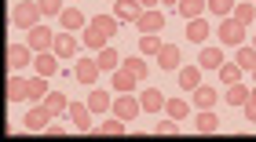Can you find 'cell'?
Segmentation results:
<instances>
[{"label":"cell","instance_id":"cell-1","mask_svg":"<svg viewBox=\"0 0 256 142\" xmlns=\"http://www.w3.org/2000/svg\"><path fill=\"white\" fill-rule=\"evenodd\" d=\"M11 26L30 33L33 26H40V4L37 0H18L15 7H11Z\"/></svg>","mask_w":256,"mask_h":142},{"label":"cell","instance_id":"cell-2","mask_svg":"<svg viewBox=\"0 0 256 142\" xmlns=\"http://www.w3.org/2000/svg\"><path fill=\"white\" fill-rule=\"evenodd\" d=\"M216 37H220V44H227V47H242L246 44V26L230 15V18H220L216 22Z\"/></svg>","mask_w":256,"mask_h":142},{"label":"cell","instance_id":"cell-3","mask_svg":"<svg viewBox=\"0 0 256 142\" xmlns=\"http://www.w3.org/2000/svg\"><path fill=\"white\" fill-rule=\"evenodd\" d=\"M136 29H139V37H143V33H161L165 29V11L161 7H146L143 15L136 18Z\"/></svg>","mask_w":256,"mask_h":142},{"label":"cell","instance_id":"cell-4","mask_svg":"<svg viewBox=\"0 0 256 142\" xmlns=\"http://www.w3.org/2000/svg\"><path fill=\"white\" fill-rule=\"evenodd\" d=\"M114 117H121V121L128 124V121H136L139 113H143V102L139 99H132V95H118V99H114V110H110Z\"/></svg>","mask_w":256,"mask_h":142},{"label":"cell","instance_id":"cell-5","mask_svg":"<svg viewBox=\"0 0 256 142\" xmlns=\"http://www.w3.org/2000/svg\"><path fill=\"white\" fill-rule=\"evenodd\" d=\"M52 121H55V113H52V110H48V106H44V102H40V106H33V110H30L26 117H22V124H26V132H44V128H48Z\"/></svg>","mask_w":256,"mask_h":142},{"label":"cell","instance_id":"cell-6","mask_svg":"<svg viewBox=\"0 0 256 142\" xmlns=\"http://www.w3.org/2000/svg\"><path fill=\"white\" fill-rule=\"evenodd\" d=\"M33 58H37V51H33L30 44H11L8 47V66L15 69V73H18V69H26V66H33Z\"/></svg>","mask_w":256,"mask_h":142},{"label":"cell","instance_id":"cell-7","mask_svg":"<svg viewBox=\"0 0 256 142\" xmlns=\"http://www.w3.org/2000/svg\"><path fill=\"white\" fill-rule=\"evenodd\" d=\"M55 37H59V33H52L48 26H33V29L26 33V44L33 47V51H52V47H55Z\"/></svg>","mask_w":256,"mask_h":142},{"label":"cell","instance_id":"cell-8","mask_svg":"<svg viewBox=\"0 0 256 142\" xmlns=\"http://www.w3.org/2000/svg\"><path fill=\"white\" fill-rule=\"evenodd\" d=\"M99 73H102V69H99V62H96V58H80V62L74 66V80H77V84H84V88H92V84H96V80H99Z\"/></svg>","mask_w":256,"mask_h":142},{"label":"cell","instance_id":"cell-9","mask_svg":"<svg viewBox=\"0 0 256 142\" xmlns=\"http://www.w3.org/2000/svg\"><path fill=\"white\" fill-rule=\"evenodd\" d=\"M66 117L74 121L77 132H92V106H88V102H70Z\"/></svg>","mask_w":256,"mask_h":142},{"label":"cell","instance_id":"cell-10","mask_svg":"<svg viewBox=\"0 0 256 142\" xmlns=\"http://www.w3.org/2000/svg\"><path fill=\"white\" fill-rule=\"evenodd\" d=\"M59 62H62V58L55 55V51H37V58H33V69H37L40 77H55V73L62 69Z\"/></svg>","mask_w":256,"mask_h":142},{"label":"cell","instance_id":"cell-11","mask_svg":"<svg viewBox=\"0 0 256 142\" xmlns=\"http://www.w3.org/2000/svg\"><path fill=\"white\" fill-rule=\"evenodd\" d=\"M143 11H146V7L139 4V0H114V15H118L121 22H136Z\"/></svg>","mask_w":256,"mask_h":142},{"label":"cell","instance_id":"cell-12","mask_svg":"<svg viewBox=\"0 0 256 142\" xmlns=\"http://www.w3.org/2000/svg\"><path fill=\"white\" fill-rule=\"evenodd\" d=\"M59 22H62L66 33H77V29H88L92 18H84V11H77V7H66L62 15H59Z\"/></svg>","mask_w":256,"mask_h":142},{"label":"cell","instance_id":"cell-13","mask_svg":"<svg viewBox=\"0 0 256 142\" xmlns=\"http://www.w3.org/2000/svg\"><path fill=\"white\" fill-rule=\"evenodd\" d=\"M110 84H114V91H121V95H132V91L139 88V77H136V73H128V69L121 66V69H114V80H110Z\"/></svg>","mask_w":256,"mask_h":142},{"label":"cell","instance_id":"cell-14","mask_svg":"<svg viewBox=\"0 0 256 142\" xmlns=\"http://www.w3.org/2000/svg\"><path fill=\"white\" fill-rule=\"evenodd\" d=\"M139 102H143V113H158V110H165L168 99L158 88H146V91H139Z\"/></svg>","mask_w":256,"mask_h":142},{"label":"cell","instance_id":"cell-15","mask_svg":"<svg viewBox=\"0 0 256 142\" xmlns=\"http://www.w3.org/2000/svg\"><path fill=\"white\" fill-rule=\"evenodd\" d=\"M176 11H180L187 22H190V18H205V15H208V0H180Z\"/></svg>","mask_w":256,"mask_h":142},{"label":"cell","instance_id":"cell-16","mask_svg":"<svg viewBox=\"0 0 256 142\" xmlns=\"http://www.w3.org/2000/svg\"><path fill=\"white\" fill-rule=\"evenodd\" d=\"M8 99H11V102L30 99V77H22V73L11 77V80H8Z\"/></svg>","mask_w":256,"mask_h":142},{"label":"cell","instance_id":"cell-17","mask_svg":"<svg viewBox=\"0 0 256 142\" xmlns=\"http://www.w3.org/2000/svg\"><path fill=\"white\" fill-rule=\"evenodd\" d=\"M52 51L59 55L62 62H66V58H74V55H77V37H74V33H59V37H55V47H52Z\"/></svg>","mask_w":256,"mask_h":142},{"label":"cell","instance_id":"cell-18","mask_svg":"<svg viewBox=\"0 0 256 142\" xmlns=\"http://www.w3.org/2000/svg\"><path fill=\"white\" fill-rule=\"evenodd\" d=\"M249 95H252V88H246V84L238 80V84L224 88V102H230V106H246V102H249Z\"/></svg>","mask_w":256,"mask_h":142},{"label":"cell","instance_id":"cell-19","mask_svg":"<svg viewBox=\"0 0 256 142\" xmlns=\"http://www.w3.org/2000/svg\"><path fill=\"white\" fill-rule=\"evenodd\" d=\"M227 58H224V51L220 47H202V55H198V66L202 69H220Z\"/></svg>","mask_w":256,"mask_h":142},{"label":"cell","instance_id":"cell-20","mask_svg":"<svg viewBox=\"0 0 256 142\" xmlns=\"http://www.w3.org/2000/svg\"><path fill=\"white\" fill-rule=\"evenodd\" d=\"M242 73H246V69H242L238 62H224V66L216 69V77H220V84H224V88L238 84V80H242Z\"/></svg>","mask_w":256,"mask_h":142},{"label":"cell","instance_id":"cell-21","mask_svg":"<svg viewBox=\"0 0 256 142\" xmlns=\"http://www.w3.org/2000/svg\"><path fill=\"white\" fill-rule=\"evenodd\" d=\"M180 88H183V91L202 88V66H183V69H180Z\"/></svg>","mask_w":256,"mask_h":142},{"label":"cell","instance_id":"cell-22","mask_svg":"<svg viewBox=\"0 0 256 142\" xmlns=\"http://www.w3.org/2000/svg\"><path fill=\"white\" fill-rule=\"evenodd\" d=\"M88 106H92V113H106V110H114V99L102 88H92L88 91Z\"/></svg>","mask_w":256,"mask_h":142},{"label":"cell","instance_id":"cell-23","mask_svg":"<svg viewBox=\"0 0 256 142\" xmlns=\"http://www.w3.org/2000/svg\"><path fill=\"white\" fill-rule=\"evenodd\" d=\"M194 128H198L202 135H212V132H220V121H216V113H212V110H198Z\"/></svg>","mask_w":256,"mask_h":142},{"label":"cell","instance_id":"cell-24","mask_svg":"<svg viewBox=\"0 0 256 142\" xmlns=\"http://www.w3.org/2000/svg\"><path fill=\"white\" fill-rule=\"evenodd\" d=\"M216 99H220V91H216V88H208V84L194 88V106H198V110H212Z\"/></svg>","mask_w":256,"mask_h":142},{"label":"cell","instance_id":"cell-25","mask_svg":"<svg viewBox=\"0 0 256 142\" xmlns=\"http://www.w3.org/2000/svg\"><path fill=\"white\" fill-rule=\"evenodd\" d=\"M96 62H99V69H102V73H114V69H121V62H124V58H121L118 51H114V47H102Z\"/></svg>","mask_w":256,"mask_h":142},{"label":"cell","instance_id":"cell-26","mask_svg":"<svg viewBox=\"0 0 256 142\" xmlns=\"http://www.w3.org/2000/svg\"><path fill=\"white\" fill-rule=\"evenodd\" d=\"M158 66H161V69H176V66H180V47H176V44H161Z\"/></svg>","mask_w":256,"mask_h":142},{"label":"cell","instance_id":"cell-27","mask_svg":"<svg viewBox=\"0 0 256 142\" xmlns=\"http://www.w3.org/2000/svg\"><path fill=\"white\" fill-rule=\"evenodd\" d=\"M88 26L99 29V33H106V37H114V33H118V26H121V18H118V15H96Z\"/></svg>","mask_w":256,"mask_h":142},{"label":"cell","instance_id":"cell-28","mask_svg":"<svg viewBox=\"0 0 256 142\" xmlns=\"http://www.w3.org/2000/svg\"><path fill=\"white\" fill-rule=\"evenodd\" d=\"M205 37H208V18H190L187 22V40L205 44Z\"/></svg>","mask_w":256,"mask_h":142},{"label":"cell","instance_id":"cell-29","mask_svg":"<svg viewBox=\"0 0 256 142\" xmlns=\"http://www.w3.org/2000/svg\"><path fill=\"white\" fill-rule=\"evenodd\" d=\"M128 73H136L139 80H146V73H150V62H146V55H132V58H124L121 62Z\"/></svg>","mask_w":256,"mask_h":142},{"label":"cell","instance_id":"cell-30","mask_svg":"<svg viewBox=\"0 0 256 142\" xmlns=\"http://www.w3.org/2000/svg\"><path fill=\"white\" fill-rule=\"evenodd\" d=\"M234 62H238L242 69H246V73H252V69H256V47H252V44H249V47L242 44L238 51H234Z\"/></svg>","mask_w":256,"mask_h":142},{"label":"cell","instance_id":"cell-31","mask_svg":"<svg viewBox=\"0 0 256 142\" xmlns=\"http://www.w3.org/2000/svg\"><path fill=\"white\" fill-rule=\"evenodd\" d=\"M48 91H52V88H48V77H40V73L30 77V99H33V102H44V99H48Z\"/></svg>","mask_w":256,"mask_h":142},{"label":"cell","instance_id":"cell-32","mask_svg":"<svg viewBox=\"0 0 256 142\" xmlns=\"http://www.w3.org/2000/svg\"><path fill=\"white\" fill-rule=\"evenodd\" d=\"M44 106H48V110H52L55 117H62V113L70 110V99H66L62 91H48V99H44Z\"/></svg>","mask_w":256,"mask_h":142},{"label":"cell","instance_id":"cell-33","mask_svg":"<svg viewBox=\"0 0 256 142\" xmlns=\"http://www.w3.org/2000/svg\"><path fill=\"white\" fill-rule=\"evenodd\" d=\"M208 15H216V22L230 18L234 15V0H208Z\"/></svg>","mask_w":256,"mask_h":142},{"label":"cell","instance_id":"cell-34","mask_svg":"<svg viewBox=\"0 0 256 142\" xmlns=\"http://www.w3.org/2000/svg\"><path fill=\"white\" fill-rule=\"evenodd\" d=\"M84 44H88V47H96V51H102V47H110V37L88 26V29H84Z\"/></svg>","mask_w":256,"mask_h":142},{"label":"cell","instance_id":"cell-35","mask_svg":"<svg viewBox=\"0 0 256 142\" xmlns=\"http://www.w3.org/2000/svg\"><path fill=\"white\" fill-rule=\"evenodd\" d=\"M165 113L172 117V121H183V117L190 113V106L183 102V99H168V102H165Z\"/></svg>","mask_w":256,"mask_h":142},{"label":"cell","instance_id":"cell-36","mask_svg":"<svg viewBox=\"0 0 256 142\" xmlns=\"http://www.w3.org/2000/svg\"><path fill=\"white\" fill-rule=\"evenodd\" d=\"M124 132H128V124L121 121V117H114V121H102V124H99V135H110V139H114V135H124Z\"/></svg>","mask_w":256,"mask_h":142},{"label":"cell","instance_id":"cell-37","mask_svg":"<svg viewBox=\"0 0 256 142\" xmlns=\"http://www.w3.org/2000/svg\"><path fill=\"white\" fill-rule=\"evenodd\" d=\"M234 18L242 26H252L256 22V4H234Z\"/></svg>","mask_w":256,"mask_h":142},{"label":"cell","instance_id":"cell-38","mask_svg":"<svg viewBox=\"0 0 256 142\" xmlns=\"http://www.w3.org/2000/svg\"><path fill=\"white\" fill-rule=\"evenodd\" d=\"M158 51H161V40L154 33H143V37H139V55H158Z\"/></svg>","mask_w":256,"mask_h":142},{"label":"cell","instance_id":"cell-39","mask_svg":"<svg viewBox=\"0 0 256 142\" xmlns=\"http://www.w3.org/2000/svg\"><path fill=\"white\" fill-rule=\"evenodd\" d=\"M37 4H40V15H62V0H37Z\"/></svg>","mask_w":256,"mask_h":142},{"label":"cell","instance_id":"cell-40","mask_svg":"<svg viewBox=\"0 0 256 142\" xmlns=\"http://www.w3.org/2000/svg\"><path fill=\"white\" fill-rule=\"evenodd\" d=\"M176 132H180L176 121H158V128H154V135H176Z\"/></svg>","mask_w":256,"mask_h":142},{"label":"cell","instance_id":"cell-41","mask_svg":"<svg viewBox=\"0 0 256 142\" xmlns=\"http://www.w3.org/2000/svg\"><path fill=\"white\" fill-rule=\"evenodd\" d=\"M242 110H246V121H252V124H256V106H252V102H246Z\"/></svg>","mask_w":256,"mask_h":142},{"label":"cell","instance_id":"cell-42","mask_svg":"<svg viewBox=\"0 0 256 142\" xmlns=\"http://www.w3.org/2000/svg\"><path fill=\"white\" fill-rule=\"evenodd\" d=\"M143 7H161V0H139Z\"/></svg>","mask_w":256,"mask_h":142},{"label":"cell","instance_id":"cell-43","mask_svg":"<svg viewBox=\"0 0 256 142\" xmlns=\"http://www.w3.org/2000/svg\"><path fill=\"white\" fill-rule=\"evenodd\" d=\"M161 4H165V7H180V0H161Z\"/></svg>","mask_w":256,"mask_h":142},{"label":"cell","instance_id":"cell-44","mask_svg":"<svg viewBox=\"0 0 256 142\" xmlns=\"http://www.w3.org/2000/svg\"><path fill=\"white\" fill-rule=\"evenodd\" d=\"M252 84H256V69H252Z\"/></svg>","mask_w":256,"mask_h":142},{"label":"cell","instance_id":"cell-45","mask_svg":"<svg viewBox=\"0 0 256 142\" xmlns=\"http://www.w3.org/2000/svg\"><path fill=\"white\" fill-rule=\"evenodd\" d=\"M252 47H256V37H252Z\"/></svg>","mask_w":256,"mask_h":142},{"label":"cell","instance_id":"cell-46","mask_svg":"<svg viewBox=\"0 0 256 142\" xmlns=\"http://www.w3.org/2000/svg\"><path fill=\"white\" fill-rule=\"evenodd\" d=\"M252 4H256V0H252Z\"/></svg>","mask_w":256,"mask_h":142}]
</instances>
